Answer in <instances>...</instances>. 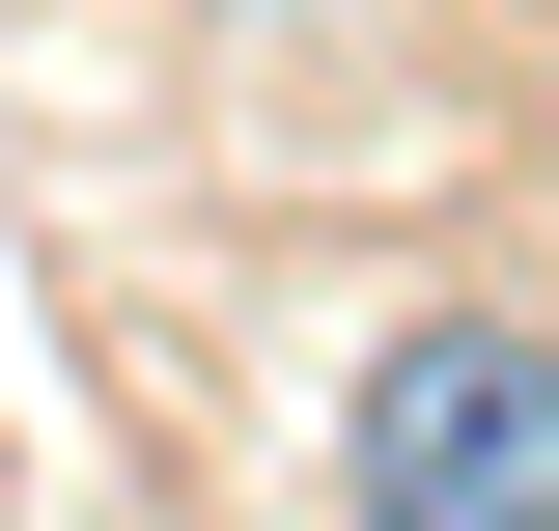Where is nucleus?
<instances>
[{
  "label": "nucleus",
  "instance_id": "1",
  "mask_svg": "<svg viewBox=\"0 0 559 531\" xmlns=\"http://www.w3.org/2000/svg\"><path fill=\"white\" fill-rule=\"evenodd\" d=\"M364 531H559V335L419 308L364 364Z\"/></svg>",
  "mask_w": 559,
  "mask_h": 531
}]
</instances>
